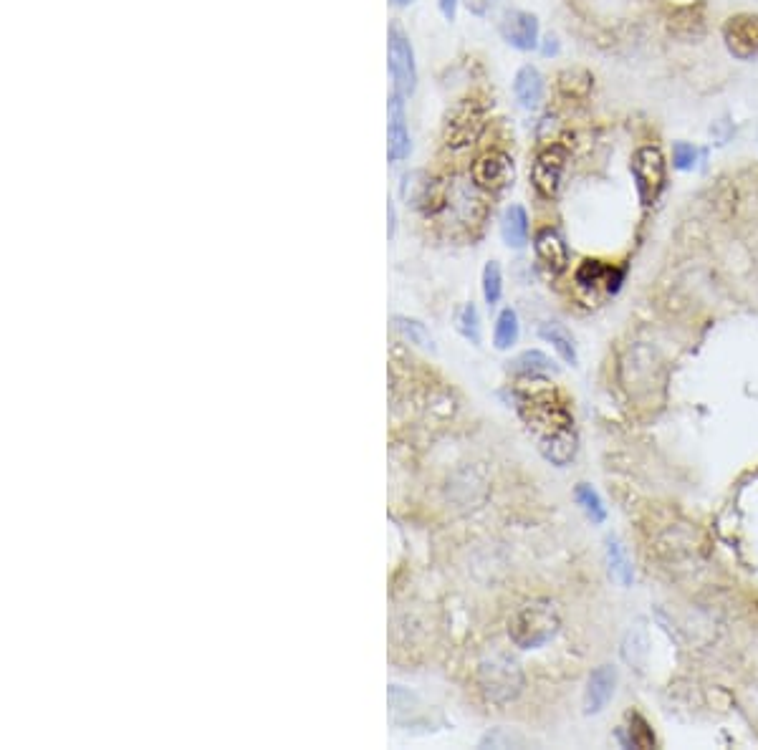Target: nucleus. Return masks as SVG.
Listing matches in <instances>:
<instances>
[{"label":"nucleus","mask_w":758,"mask_h":750,"mask_svg":"<svg viewBox=\"0 0 758 750\" xmlns=\"http://www.w3.org/2000/svg\"><path fill=\"white\" fill-rule=\"evenodd\" d=\"M539 336L546 341V344L554 346V352L559 354L561 359H564L566 364H572V367H577L579 357H577V344H574L572 334L564 329L561 324H541L539 326Z\"/></svg>","instance_id":"a211bd4d"},{"label":"nucleus","mask_w":758,"mask_h":750,"mask_svg":"<svg viewBox=\"0 0 758 750\" xmlns=\"http://www.w3.org/2000/svg\"><path fill=\"white\" fill-rule=\"evenodd\" d=\"M518 334H521V324H518L516 311L503 309L498 314L496 326H493V346H496L498 352H506V349H511L516 344Z\"/></svg>","instance_id":"412c9836"},{"label":"nucleus","mask_w":758,"mask_h":750,"mask_svg":"<svg viewBox=\"0 0 758 750\" xmlns=\"http://www.w3.org/2000/svg\"><path fill=\"white\" fill-rule=\"evenodd\" d=\"M478 687L488 703L506 705L518 697L524 687V675L516 660L506 655H491L478 667Z\"/></svg>","instance_id":"7ed1b4c3"},{"label":"nucleus","mask_w":758,"mask_h":750,"mask_svg":"<svg viewBox=\"0 0 758 750\" xmlns=\"http://www.w3.org/2000/svg\"><path fill=\"white\" fill-rule=\"evenodd\" d=\"M392 326H395V331L402 339L412 341L417 346H425V349H433V336H430L428 326L422 324V321L410 319V316H392Z\"/></svg>","instance_id":"5701e85b"},{"label":"nucleus","mask_w":758,"mask_h":750,"mask_svg":"<svg viewBox=\"0 0 758 750\" xmlns=\"http://www.w3.org/2000/svg\"><path fill=\"white\" fill-rule=\"evenodd\" d=\"M627 735H630V745H635V748H642V750L655 748V743H657L650 723H647L640 713H632L630 718H627Z\"/></svg>","instance_id":"393cba45"},{"label":"nucleus","mask_w":758,"mask_h":750,"mask_svg":"<svg viewBox=\"0 0 758 750\" xmlns=\"http://www.w3.org/2000/svg\"><path fill=\"white\" fill-rule=\"evenodd\" d=\"M617 687V670L612 665H602L589 675L587 690H584V713L597 715L607 708Z\"/></svg>","instance_id":"4468645a"},{"label":"nucleus","mask_w":758,"mask_h":750,"mask_svg":"<svg viewBox=\"0 0 758 750\" xmlns=\"http://www.w3.org/2000/svg\"><path fill=\"white\" fill-rule=\"evenodd\" d=\"M412 152V137L407 129L405 99L392 91L390 96V124H387V157L390 162L407 160Z\"/></svg>","instance_id":"9b49d317"},{"label":"nucleus","mask_w":758,"mask_h":750,"mask_svg":"<svg viewBox=\"0 0 758 750\" xmlns=\"http://www.w3.org/2000/svg\"><path fill=\"white\" fill-rule=\"evenodd\" d=\"M508 369H511L513 374H518V377H544V374L556 372L551 359L546 357L544 352H539V349L518 354L513 362H508Z\"/></svg>","instance_id":"6ab92c4d"},{"label":"nucleus","mask_w":758,"mask_h":750,"mask_svg":"<svg viewBox=\"0 0 758 750\" xmlns=\"http://www.w3.org/2000/svg\"><path fill=\"white\" fill-rule=\"evenodd\" d=\"M625 273L620 268H612L607 263L597 261V258H587V261L579 263L577 273H574V281L582 291L587 293H614L620 288Z\"/></svg>","instance_id":"f8f14e48"},{"label":"nucleus","mask_w":758,"mask_h":750,"mask_svg":"<svg viewBox=\"0 0 758 750\" xmlns=\"http://www.w3.org/2000/svg\"><path fill=\"white\" fill-rule=\"evenodd\" d=\"M592 74L582 66H572V69H564L556 79V86H559V94L564 99H574V102H584L592 91Z\"/></svg>","instance_id":"f3484780"},{"label":"nucleus","mask_w":758,"mask_h":750,"mask_svg":"<svg viewBox=\"0 0 758 750\" xmlns=\"http://www.w3.org/2000/svg\"><path fill=\"white\" fill-rule=\"evenodd\" d=\"M463 3L473 16H486L488 8H491V0H463Z\"/></svg>","instance_id":"cd10ccee"},{"label":"nucleus","mask_w":758,"mask_h":750,"mask_svg":"<svg viewBox=\"0 0 758 750\" xmlns=\"http://www.w3.org/2000/svg\"><path fill=\"white\" fill-rule=\"evenodd\" d=\"M541 51H544V56L559 54V41H556L554 36H546L544 38V46H541Z\"/></svg>","instance_id":"c756f323"},{"label":"nucleus","mask_w":758,"mask_h":750,"mask_svg":"<svg viewBox=\"0 0 758 750\" xmlns=\"http://www.w3.org/2000/svg\"><path fill=\"white\" fill-rule=\"evenodd\" d=\"M438 6H440V13H443L445 21L453 23L455 13H458V0H438Z\"/></svg>","instance_id":"c85d7f7f"},{"label":"nucleus","mask_w":758,"mask_h":750,"mask_svg":"<svg viewBox=\"0 0 758 750\" xmlns=\"http://www.w3.org/2000/svg\"><path fill=\"white\" fill-rule=\"evenodd\" d=\"M455 326L460 334L473 344H481V319H478V309L473 304L460 306L458 316H455Z\"/></svg>","instance_id":"a878e982"},{"label":"nucleus","mask_w":758,"mask_h":750,"mask_svg":"<svg viewBox=\"0 0 758 750\" xmlns=\"http://www.w3.org/2000/svg\"><path fill=\"white\" fill-rule=\"evenodd\" d=\"M488 114L478 99H460L453 109H448L443 124V142L450 149H463L476 144L486 132Z\"/></svg>","instance_id":"20e7f679"},{"label":"nucleus","mask_w":758,"mask_h":750,"mask_svg":"<svg viewBox=\"0 0 758 750\" xmlns=\"http://www.w3.org/2000/svg\"><path fill=\"white\" fill-rule=\"evenodd\" d=\"M387 218H390V230H387V233H390V238H395V220H397V215H395V205H387Z\"/></svg>","instance_id":"7c9ffc66"},{"label":"nucleus","mask_w":758,"mask_h":750,"mask_svg":"<svg viewBox=\"0 0 758 750\" xmlns=\"http://www.w3.org/2000/svg\"><path fill=\"white\" fill-rule=\"evenodd\" d=\"M534 250L536 258H539V263L549 276H559V273H564L569 268V248H566L564 238L556 230H539L534 238Z\"/></svg>","instance_id":"ddd939ff"},{"label":"nucleus","mask_w":758,"mask_h":750,"mask_svg":"<svg viewBox=\"0 0 758 750\" xmlns=\"http://www.w3.org/2000/svg\"><path fill=\"white\" fill-rule=\"evenodd\" d=\"M501 238L508 248H524L529 243V213L521 205H508L501 215Z\"/></svg>","instance_id":"dca6fc26"},{"label":"nucleus","mask_w":758,"mask_h":750,"mask_svg":"<svg viewBox=\"0 0 758 750\" xmlns=\"http://www.w3.org/2000/svg\"><path fill=\"white\" fill-rule=\"evenodd\" d=\"M566 147L561 144H549L539 152L534 167H531V185L544 200H554L561 190V177L566 170Z\"/></svg>","instance_id":"0eeeda50"},{"label":"nucleus","mask_w":758,"mask_h":750,"mask_svg":"<svg viewBox=\"0 0 758 750\" xmlns=\"http://www.w3.org/2000/svg\"><path fill=\"white\" fill-rule=\"evenodd\" d=\"M387 59H390L395 94H400L402 99H410L412 91L417 89L415 48H412L410 38L402 31L400 23H390V31H387Z\"/></svg>","instance_id":"39448f33"},{"label":"nucleus","mask_w":758,"mask_h":750,"mask_svg":"<svg viewBox=\"0 0 758 750\" xmlns=\"http://www.w3.org/2000/svg\"><path fill=\"white\" fill-rule=\"evenodd\" d=\"M397 6H410V3H415V0H395Z\"/></svg>","instance_id":"2f4dec72"},{"label":"nucleus","mask_w":758,"mask_h":750,"mask_svg":"<svg viewBox=\"0 0 758 750\" xmlns=\"http://www.w3.org/2000/svg\"><path fill=\"white\" fill-rule=\"evenodd\" d=\"M574 498H577L579 508H582L584 516H587L589 521L592 523L607 521V508H604L602 498H599V493L592 488V485L579 483L577 488H574Z\"/></svg>","instance_id":"4be33fe9"},{"label":"nucleus","mask_w":758,"mask_h":750,"mask_svg":"<svg viewBox=\"0 0 758 750\" xmlns=\"http://www.w3.org/2000/svg\"><path fill=\"white\" fill-rule=\"evenodd\" d=\"M561 612L551 599H531L508 619V637L518 649H539L559 634Z\"/></svg>","instance_id":"f03ea898"},{"label":"nucleus","mask_w":758,"mask_h":750,"mask_svg":"<svg viewBox=\"0 0 758 750\" xmlns=\"http://www.w3.org/2000/svg\"><path fill=\"white\" fill-rule=\"evenodd\" d=\"M513 160L506 152H486L470 165V180L483 192H501L513 182Z\"/></svg>","instance_id":"6e6552de"},{"label":"nucleus","mask_w":758,"mask_h":750,"mask_svg":"<svg viewBox=\"0 0 758 750\" xmlns=\"http://www.w3.org/2000/svg\"><path fill=\"white\" fill-rule=\"evenodd\" d=\"M483 298L488 306H496L503 296V273L498 261H488L483 266Z\"/></svg>","instance_id":"b1692460"},{"label":"nucleus","mask_w":758,"mask_h":750,"mask_svg":"<svg viewBox=\"0 0 758 750\" xmlns=\"http://www.w3.org/2000/svg\"><path fill=\"white\" fill-rule=\"evenodd\" d=\"M673 165L675 170L688 172L698 165V149L688 142H675L673 144Z\"/></svg>","instance_id":"bb28decb"},{"label":"nucleus","mask_w":758,"mask_h":750,"mask_svg":"<svg viewBox=\"0 0 758 750\" xmlns=\"http://www.w3.org/2000/svg\"><path fill=\"white\" fill-rule=\"evenodd\" d=\"M723 43L728 54L738 61L758 59V16L753 13H738L728 18L723 26Z\"/></svg>","instance_id":"1a4fd4ad"},{"label":"nucleus","mask_w":758,"mask_h":750,"mask_svg":"<svg viewBox=\"0 0 758 750\" xmlns=\"http://www.w3.org/2000/svg\"><path fill=\"white\" fill-rule=\"evenodd\" d=\"M498 33L516 51H534V48H539V18L534 13L506 11L501 23H498Z\"/></svg>","instance_id":"9d476101"},{"label":"nucleus","mask_w":758,"mask_h":750,"mask_svg":"<svg viewBox=\"0 0 758 750\" xmlns=\"http://www.w3.org/2000/svg\"><path fill=\"white\" fill-rule=\"evenodd\" d=\"M516 410L536 437L539 453L556 468H566L577 458L579 435L572 412L549 387H518Z\"/></svg>","instance_id":"f257e3e1"},{"label":"nucleus","mask_w":758,"mask_h":750,"mask_svg":"<svg viewBox=\"0 0 758 750\" xmlns=\"http://www.w3.org/2000/svg\"><path fill=\"white\" fill-rule=\"evenodd\" d=\"M544 76L536 66H521L516 71V79H513V94H516V102L524 109H536L544 102Z\"/></svg>","instance_id":"2eb2a0df"},{"label":"nucleus","mask_w":758,"mask_h":750,"mask_svg":"<svg viewBox=\"0 0 758 750\" xmlns=\"http://www.w3.org/2000/svg\"><path fill=\"white\" fill-rule=\"evenodd\" d=\"M632 180H635L637 195H640L642 205H652L665 190V180H668V165H665V155L657 147H640L632 155Z\"/></svg>","instance_id":"423d86ee"},{"label":"nucleus","mask_w":758,"mask_h":750,"mask_svg":"<svg viewBox=\"0 0 758 750\" xmlns=\"http://www.w3.org/2000/svg\"><path fill=\"white\" fill-rule=\"evenodd\" d=\"M607 564H609V574H612V579L617 581V584L620 586L632 584V579H635V576H632V564H630V559H627L622 543L614 536L607 538Z\"/></svg>","instance_id":"aec40b11"}]
</instances>
